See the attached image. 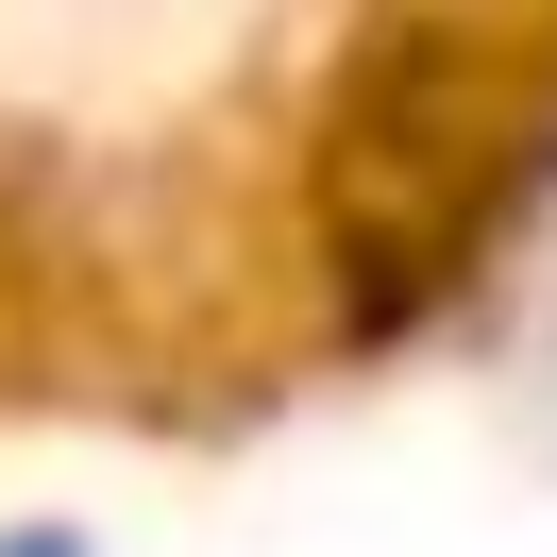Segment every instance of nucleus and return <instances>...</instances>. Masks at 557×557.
Segmentation results:
<instances>
[{
	"mask_svg": "<svg viewBox=\"0 0 557 557\" xmlns=\"http://www.w3.org/2000/svg\"><path fill=\"white\" fill-rule=\"evenodd\" d=\"M17 557H69V541H17Z\"/></svg>",
	"mask_w": 557,
	"mask_h": 557,
	"instance_id": "f257e3e1",
	"label": "nucleus"
}]
</instances>
